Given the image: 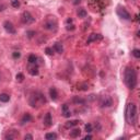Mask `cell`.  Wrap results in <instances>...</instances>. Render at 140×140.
I'll list each match as a JSON object with an SVG mask.
<instances>
[{"label":"cell","instance_id":"6da1fadb","mask_svg":"<svg viewBox=\"0 0 140 140\" xmlns=\"http://www.w3.org/2000/svg\"><path fill=\"white\" fill-rule=\"evenodd\" d=\"M124 81L127 87L130 90H134L136 85H137V73L136 70L133 68H126L125 73H124Z\"/></svg>","mask_w":140,"mask_h":140},{"label":"cell","instance_id":"7a4b0ae2","mask_svg":"<svg viewBox=\"0 0 140 140\" xmlns=\"http://www.w3.org/2000/svg\"><path fill=\"white\" fill-rule=\"evenodd\" d=\"M126 120L129 125L135 126L136 122L138 120V112H137V106L135 103H128L126 108Z\"/></svg>","mask_w":140,"mask_h":140},{"label":"cell","instance_id":"3957f363","mask_svg":"<svg viewBox=\"0 0 140 140\" xmlns=\"http://www.w3.org/2000/svg\"><path fill=\"white\" fill-rule=\"evenodd\" d=\"M46 103V99H45V95H44L42 92H33L31 94L30 99H29V104L31 105L32 107H39L44 105Z\"/></svg>","mask_w":140,"mask_h":140},{"label":"cell","instance_id":"277c9868","mask_svg":"<svg viewBox=\"0 0 140 140\" xmlns=\"http://www.w3.org/2000/svg\"><path fill=\"white\" fill-rule=\"evenodd\" d=\"M57 26H58V23H57V21L54 16H48L46 21L44 22L43 24V28L45 30H48V31H52V32H55L57 31Z\"/></svg>","mask_w":140,"mask_h":140},{"label":"cell","instance_id":"5b68a950","mask_svg":"<svg viewBox=\"0 0 140 140\" xmlns=\"http://www.w3.org/2000/svg\"><path fill=\"white\" fill-rule=\"evenodd\" d=\"M113 105V100L109 95H102L100 98V106L101 107H109Z\"/></svg>","mask_w":140,"mask_h":140},{"label":"cell","instance_id":"8992f818","mask_svg":"<svg viewBox=\"0 0 140 140\" xmlns=\"http://www.w3.org/2000/svg\"><path fill=\"white\" fill-rule=\"evenodd\" d=\"M21 21L24 24H32L35 22V18H33V15L29 11H24L21 15Z\"/></svg>","mask_w":140,"mask_h":140},{"label":"cell","instance_id":"52a82bcc","mask_svg":"<svg viewBox=\"0 0 140 140\" xmlns=\"http://www.w3.org/2000/svg\"><path fill=\"white\" fill-rule=\"evenodd\" d=\"M116 13H117V15L119 18H121L122 20H127V21L131 20V16L129 14V12L127 11L124 7H118L117 10H116Z\"/></svg>","mask_w":140,"mask_h":140},{"label":"cell","instance_id":"ba28073f","mask_svg":"<svg viewBox=\"0 0 140 140\" xmlns=\"http://www.w3.org/2000/svg\"><path fill=\"white\" fill-rule=\"evenodd\" d=\"M3 28H4V30H6V32L9 33V34H15V32H16L14 25H13L10 21H4Z\"/></svg>","mask_w":140,"mask_h":140},{"label":"cell","instance_id":"9c48e42d","mask_svg":"<svg viewBox=\"0 0 140 140\" xmlns=\"http://www.w3.org/2000/svg\"><path fill=\"white\" fill-rule=\"evenodd\" d=\"M28 71L31 76H37L39 70H38V66L36 64H29L28 65Z\"/></svg>","mask_w":140,"mask_h":140},{"label":"cell","instance_id":"30bf717a","mask_svg":"<svg viewBox=\"0 0 140 140\" xmlns=\"http://www.w3.org/2000/svg\"><path fill=\"white\" fill-rule=\"evenodd\" d=\"M103 39V36L101 34H96V33H92L89 35V38L86 41V44H90L92 42H98V41H101Z\"/></svg>","mask_w":140,"mask_h":140},{"label":"cell","instance_id":"8fae6325","mask_svg":"<svg viewBox=\"0 0 140 140\" xmlns=\"http://www.w3.org/2000/svg\"><path fill=\"white\" fill-rule=\"evenodd\" d=\"M16 137H19V133H16L15 130L8 131V134L4 135V139H7V140H12V139H15Z\"/></svg>","mask_w":140,"mask_h":140},{"label":"cell","instance_id":"7c38bea8","mask_svg":"<svg viewBox=\"0 0 140 140\" xmlns=\"http://www.w3.org/2000/svg\"><path fill=\"white\" fill-rule=\"evenodd\" d=\"M52 49H54L56 52H58V54H63V52H64V46H63V44H61V43L57 42V43L54 44Z\"/></svg>","mask_w":140,"mask_h":140},{"label":"cell","instance_id":"4fadbf2b","mask_svg":"<svg viewBox=\"0 0 140 140\" xmlns=\"http://www.w3.org/2000/svg\"><path fill=\"white\" fill-rule=\"evenodd\" d=\"M44 125H45L46 127H49L52 125V119H51V115L50 113H47L45 117H44Z\"/></svg>","mask_w":140,"mask_h":140},{"label":"cell","instance_id":"5bb4252c","mask_svg":"<svg viewBox=\"0 0 140 140\" xmlns=\"http://www.w3.org/2000/svg\"><path fill=\"white\" fill-rule=\"evenodd\" d=\"M31 120H32V116H31V114L26 113V114H24V115H23V117H22L21 125H24V124H26V122H30Z\"/></svg>","mask_w":140,"mask_h":140},{"label":"cell","instance_id":"9a60e30c","mask_svg":"<svg viewBox=\"0 0 140 140\" xmlns=\"http://www.w3.org/2000/svg\"><path fill=\"white\" fill-rule=\"evenodd\" d=\"M80 135H81L80 128H74L70 131V137L71 138H78V137H80Z\"/></svg>","mask_w":140,"mask_h":140},{"label":"cell","instance_id":"2e32d148","mask_svg":"<svg viewBox=\"0 0 140 140\" xmlns=\"http://www.w3.org/2000/svg\"><path fill=\"white\" fill-rule=\"evenodd\" d=\"M49 96L52 101H56L57 100V96H58V93H57V90L55 87H50L49 89Z\"/></svg>","mask_w":140,"mask_h":140},{"label":"cell","instance_id":"e0dca14e","mask_svg":"<svg viewBox=\"0 0 140 140\" xmlns=\"http://www.w3.org/2000/svg\"><path fill=\"white\" fill-rule=\"evenodd\" d=\"M72 102L76 105H84L85 104V100L79 98V96H74V98L72 99Z\"/></svg>","mask_w":140,"mask_h":140},{"label":"cell","instance_id":"ac0fdd59","mask_svg":"<svg viewBox=\"0 0 140 140\" xmlns=\"http://www.w3.org/2000/svg\"><path fill=\"white\" fill-rule=\"evenodd\" d=\"M10 101V95L7 94V93H1L0 94V102L2 103H7Z\"/></svg>","mask_w":140,"mask_h":140},{"label":"cell","instance_id":"d6986e66","mask_svg":"<svg viewBox=\"0 0 140 140\" xmlns=\"http://www.w3.org/2000/svg\"><path fill=\"white\" fill-rule=\"evenodd\" d=\"M87 15V12H86V10L85 9H83V8H79L78 9V16L79 18H85Z\"/></svg>","mask_w":140,"mask_h":140},{"label":"cell","instance_id":"ffe728a7","mask_svg":"<svg viewBox=\"0 0 140 140\" xmlns=\"http://www.w3.org/2000/svg\"><path fill=\"white\" fill-rule=\"evenodd\" d=\"M79 120H69V121H67L66 122V127H67V128H71V127H73V126H77L78 124H79Z\"/></svg>","mask_w":140,"mask_h":140},{"label":"cell","instance_id":"44dd1931","mask_svg":"<svg viewBox=\"0 0 140 140\" xmlns=\"http://www.w3.org/2000/svg\"><path fill=\"white\" fill-rule=\"evenodd\" d=\"M45 138L47 140H55V139H57V135L54 133H48L45 135Z\"/></svg>","mask_w":140,"mask_h":140},{"label":"cell","instance_id":"7402d4cb","mask_svg":"<svg viewBox=\"0 0 140 140\" xmlns=\"http://www.w3.org/2000/svg\"><path fill=\"white\" fill-rule=\"evenodd\" d=\"M37 57L35 55H30L29 56V64H36Z\"/></svg>","mask_w":140,"mask_h":140},{"label":"cell","instance_id":"603a6c76","mask_svg":"<svg viewBox=\"0 0 140 140\" xmlns=\"http://www.w3.org/2000/svg\"><path fill=\"white\" fill-rule=\"evenodd\" d=\"M11 6L13 8H19L20 7V1L19 0H11Z\"/></svg>","mask_w":140,"mask_h":140},{"label":"cell","instance_id":"cb8c5ba5","mask_svg":"<svg viewBox=\"0 0 140 140\" xmlns=\"http://www.w3.org/2000/svg\"><path fill=\"white\" fill-rule=\"evenodd\" d=\"M84 129H85V131L87 134H90V133H92V130H93V127H92L91 124H86L85 127H84Z\"/></svg>","mask_w":140,"mask_h":140},{"label":"cell","instance_id":"d4e9b609","mask_svg":"<svg viewBox=\"0 0 140 140\" xmlns=\"http://www.w3.org/2000/svg\"><path fill=\"white\" fill-rule=\"evenodd\" d=\"M15 78H16V81L22 82V81L24 80V74L20 72V73H18V74H16V77H15Z\"/></svg>","mask_w":140,"mask_h":140},{"label":"cell","instance_id":"484cf974","mask_svg":"<svg viewBox=\"0 0 140 140\" xmlns=\"http://www.w3.org/2000/svg\"><path fill=\"white\" fill-rule=\"evenodd\" d=\"M45 52H46L47 55L51 56L52 54H54V49H52V48H50V47H46V48H45Z\"/></svg>","mask_w":140,"mask_h":140},{"label":"cell","instance_id":"4316f807","mask_svg":"<svg viewBox=\"0 0 140 140\" xmlns=\"http://www.w3.org/2000/svg\"><path fill=\"white\" fill-rule=\"evenodd\" d=\"M63 115L65 117H70V115H71V112H70L69 108L68 109H64V111H63Z\"/></svg>","mask_w":140,"mask_h":140},{"label":"cell","instance_id":"83f0119b","mask_svg":"<svg viewBox=\"0 0 140 140\" xmlns=\"http://www.w3.org/2000/svg\"><path fill=\"white\" fill-rule=\"evenodd\" d=\"M133 55H134V57H136V58H140V50L139 49H134Z\"/></svg>","mask_w":140,"mask_h":140},{"label":"cell","instance_id":"f1b7e54d","mask_svg":"<svg viewBox=\"0 0 140 140\" xmlns=\"http://www.w3.org/2000/svg\"><path fill=\"white\" fill-rule=\"evenodd\" d=\"M26 35H28L29 38H32L35 35V32H34V31H28V32H26Z\"/></svg>","mask_w":140,"mask_h":140},{"label":"cell","instance_id":"f546056e","mask_svg":"<svg viewBox=\"0 0 140 140\" xmlns=\"http://www.w3.org/2000/svg\"><path fill=\"white\" fill-rule=\"evenodd\" d=\"M12 57H13V58H14V59H16V58H20V57H21V54H20L19 51H13Z\"/></svg>","mask_w":140,"mask_h":140},{"label":"cell","instance_id":"4dcf8cb0","mask_svg":"<svg viewBox=\"0 0 140 140\" xmlns=\"http://www.w3.org/2000/svg\"><path fill=\"white\" fill-rule=\"evenodd\" d=\"M66 29H67L68 31H73L76 28H74V25H73V24H67V28H66Z\"/></svg>","mask_w":140,"mask_h":140},{"label":"cell","instance_id":"1f68e13d","mask_svg":"<svg viewBox=\"0 0 140 140\" xmlns=\"http://www.w3.org/2000/svg\"><path fill=\"white\" fill-rule=\"evenodd\" d=\"M24 139H25V140H26V139L32 140V139H33V136H32V135H25V136H24Z\"/></svg>","mask_w":140,"mask_h":140},{"label":"cell","instance_id":"d6a6232c","mask_svg":"<svg viewBox=\"0 0 140 140\" xmlns=\"http://www.w3.org/2000/svg\"><path fill=\"white\" fill-rule=\"evenodd\" d=\"M90 139H92V136L91 135H86L85 137H84V140H90Z\"/></svg>","mask_w":140,"mask_h":140},{"label":"cell","instance_id":"836d02e7","mask_svg":"<svg viewBox=\"0 0 140 140\" xmlns=\"http://www.w3.org/2000/svg\"><path fill=\"white\" fill-rule=\"evenodd\" d=\"M66 23H67V24H72V19H70V18H69V19H67Z\"/></svg>","mask_w":140,"mask_h":140},{"label":"cell","instance_id":"e575fe53","mask_svg":"<svg viewBox=\"0 0 140 140\" xmlns=\"http://www.w3.org/2000/svg\"><path fill=\"white\" fill-rule=\"evenodd\" d=\"M81 2V0H76V1H74V4H78V3H80Z\"/></svg>","mask_w":140,"mask_h":140},{"label":"cell","instance_id":"d590c367","mask_svg":"<svg viewBox=\"0 0 140 140\" xmlns=\"http://www.w3.org/2000/svg\"><path fill=\"white\" fill-rule=\"evenodd\" d=\"M139 20V18H138V14H136L135 15V21H138Z\"/></svg>","mask_w":140,"mask_h":140}]
</instances>
